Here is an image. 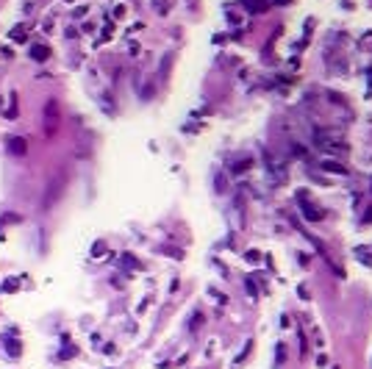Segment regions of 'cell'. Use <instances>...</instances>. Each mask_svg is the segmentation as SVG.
<instances>
[{
    "label": "cell",
    "instance_id": "6da1fadb",
    "mask_svg": "<svg viewBox=\"0 0 372 369\" xmlns=\"http://www.w3.org/2000/svg\"><path fill=\"white\" fill-rule=\"evenodd\" d=\"M9 150L14 153V156H22V153L28 150L25 139H20V136H14V139H9Z\"/></svg>",
    "mask_w": 372,
    "mask_h": 369
},
{
    "label": "cell",
    "instance_id": "7a4b0ae2",
    "mask_svg": "<svg viewBox=\"0 0 372 369\" xmlns=\"http://www.w3.org/2000/svg\"><path fill=\"white\" fill-rule=\"evenodd\" d=\"M47 56H50V50H47L45 45H33L31 47V58H33V61H45Z\"/></svg>",
    "mask_w": 372,
    "mask_h": 369
},
{
    "label": "cell",
    "instance_id": "3957f363",
    "mask_svg": "<svg viewBox=\"0 0 372 369\" xmlns=\"http://www.w3.org/2000/svg\"><path fill=\"white\" fill-rule=\"evenodd\" d=\"M6 347H9V355H14V358L20 355V344H17V342H9Z\"/></svg>",
    "mask_w": 372,
    "mask_h": 369
},
{
    "label": "cell",
    "instance_id": "277c9868",
    "mask_svg": "<svg viewBox=\"0 0 372 369\" xmlns=\"http://www.w3.org/2000/svg\"><path fill=\"white\" fill-rule=\"evenodd\" d=\"M325 170H328V172H345V170H342V166H339V164H330V161L325 164Z\"/></svg>",
    "mask_w": 372,
    "mask_h": 369
},
{
    "label": "cell",
    "instance_id": "5b68a950",
    "mask_svg": "<svg viewBox=\"0 0 372 369\" xmlns=\"http://www.w3.org/2000/svg\"><path fill=\"white\" fill-rule=\"evenodd\" d=\"M330 369H339V366H330Z\"/></svg>",
    "mask_w": 372,
    "mask_h": 369
}]
</instances>
